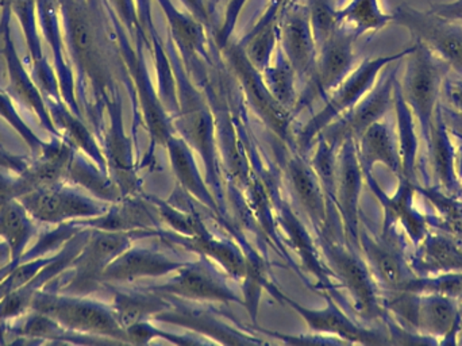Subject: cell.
<instances>
[{
    "instance_id": "obj_44",
    "label": "cell",
    "mask_w": 462,
    "mask_h": 346,
    "mask_svg": "<svg viewBox=\"0 0 462 346\" xmlns=\"http://www.w3.org/2000/svg\"><path fill=\"white\" fill-rule=\"evenodd\" d=\"M247 0H229L226 11H225L224 23L217 30L216 42L219 48L224 49L230 42L231 34L236 29V21H238L239 14L242 8L246 5Z\"/></svg>"
},
{
    "instance_id": "obj_34",
    "label": "cell",
    "mask_w": 462,
    "mask_h": 346,
    "mask_svg": "<svg viewBox=\"0 0 462 346\" xmlns=\"http://www.w3.org/2000/svg\"><path fill=\"white\" fill-rule=\"evenodd\" d=\"M364 176L368 180L369 187L376 193L377 198L382 201L383 206L385 209V220L387 222L390 220H401L402 225L407 229L412 241L415 244H420L425 238V228H423V220L414 209L411 207V182L409 180L402 179L401 188L398 193L393 198H388L385 193L380 190L377 182H374L371 173H364Z\"/></svg>"
},
{
    "instance_id": "obj_42",
    "label": "cell",
    "mask_w": 462,
    "mask_h": 346,
    "mask_svg": "<svg viewBox=\"0 0 462 346\" xmlns=\"http://www.w3.org/2000/svg\"><path fill=\"white\" fill-rule=\"evenodd\" d=\"M126 333L127 337H129V344L135 345L149 344L154 339H164L168 342L178 345L205 344L206 342L189 336H175V334L168 333V332L162 331V329L151 325L148 321L132 326V328L127 329Z\"/></svg>"
},
{
    "instance_id": "obj_38",
    "label": "cell",
    "mask_w": 462,
    "mask_h": 346,
    "mask_svg": "<svg viewBox=\"0 0 462 346\" xmlns=\"http://www.w3.org/2000/svg\"><path fill=\"white\" fill-rule=\"evenodd\" d=\"M261 75H263V83L272 98L282 108L292 114L299 97L298 89H296L298 79L280 46H277L271 64L261 72Z\"/></svg>"
},
{
    "instance_id": "obj_17",
    "label": "cell",
    "mask_w": 462,
    "mask_h": 346,
    "mask_svg": "<svg viewBox=\"0 0 462 346\" xmlns=\"http://www.w3.org/2000/svg\"><path fill=\"white\" fill-rule=\"evenodd\" d=\"M285 173L296 201L309 217L317 236H319L328 228L333 215L338 212L336 206L333 201H328L319 179L312 171L310 163L304 159V154L296 149L287 160Z\"/></svg>"
},
{
    "instance_id": "obj_7",
    "label": "cell",
    "mask_w": 462,
    "mask_h": 346,
    "mask_svg": "<svg viewBox=\"0 0 462 346\" xmlns=\"http://www.w3.org/2000/svg\"><path fill=\"white\" fill-rule=\"evenodd\" d=\"M18 201L32 220L45 225H61L99 217L110 207V203L84 195L64 182L41 188L22 196Z\"/></svg>"
},
{
    "instance_id": "obj_4",
    "label": "cell",
    "mask_w": 462,
    "mask_h": 346,
    "mask_svg": "<svg viewBox=\"0 0 462 346\" xmlns=\"http://www.w3.org/2000/svg\"><path fill=\"white\" fill-rule=\"evenodd\" d=\"M448 68L425 43L414 40L412 51L407 54L406 72L401 89L407 105L418 119L426 145L430 138L431 122L439 105V92Z\"/></svg>"
},
{
    "instance_id": "obj_6",
    "label": "cell",
    "mask_w": 462,
    "mask_h": 346,
    "mask_svg": "<svg viewBox=\"0 0 462 346\" xmlns=\"http://www.w3.org/2000/svg\"><path fill=\"white\" fill-rule=\"evenodd\" d=\"M357 35L345 26H339L318 51L317 65L311 78L299 92L293 108V118L309 108L318 99H326L355 68V42Z\"/></svg>"
},
{
    "instance_id": "obj_24",
    "label": "cell",
    "mask_w": 462,
    "mask_h": 346,
    "mask_svg": "<svg viewBox=\"0 0 462 346\" xmlns=\"http://www.w3.org/2000/svg\"><path fill=\"white\" fill-rule=\"evenodd\" d=\"M356 145L364 173H372L376 164H383L403 179L398 140L387 122L372 124L358 137Z\"/></svg>"
},
{
    "instance_id": "obj_41",
    "label": "cell",
    "mask_w": 462,
    "mask_h": 346,
    "mask_svg": "<svg viewBox=\"0 0 462 346\" xmlns=\"http://www.w3.org/2000/svg\"><path fill=\"white\" fill-rule=\"evenodd\" d=\"M415 293V294H441V295L449 296L455 301H462V271L448 272L442 276L433 277V279H415L403 285L399 293Z\"/></svg>"
},
{
    "instance_id": "obj_19",
    "label": "cell",
    "mask_w": 462,
    "mask_h": 346,
    "mask_svg": "<svg viewBox=\"0 0 462 346\" xmlns=\"http://www.w3.org/2000/svg\"><path fill=\"white\" fill-rule=\"evenodd\" d=\"M184 264V261H179L160 250L130 247L105 269L102 275L103 287L167 276L180 269Z\"/></svg>"
},
{
    "instance_id": "obj_27",
    "label": "cell",
    "mask_w": 462,
    "mask_h": 346,
    "mask_svg": "<svg viewBox=\"0 0 462 346\" xmlns=\"http://www.w3.org/2000/svg\"><path fill=\"white\" fill-rule=\"evenodd\" d=\"M49 114L51 121L56 126L57 132L61 136L62 140L72 146L75 151L81 152L91 159L100 170L107 173L105 154L102 148L97 145V138L92 135L91 130L84 124V119L76 116L65 103L60 99L46 98Z\"/></svg>"
},
{
    "instance_id": "obj_45",
    "label": "cell",
    "mask_w": 462,
    "mask_h": 346,
    "mask_svg": "<svg viewBox=\"0 0 462 346\" xmlns=\"http://www.w3.org/2000/svg\"><path fill=\"white\" fill-rule=\"evenodd\" d=\"M189 8V13L205 24L206 29L211 30L214 27L213 15L210 13L208 0H181Z\"/></svg>"
},
{
    "instance_id": "obj_18",
    "label": "cell",
    "mask_w": 462,
    "mask_h": 346,
    "mask_svg": "<svg viewBox=\"0 0 462 346\" xmlns=\"http://www.w3.org/2000/svg\"><path fill=\"white\" fill-rule=\"evenodd\" d=\"M107 126L102 127L99 138L103 143L107 173L121 190L122 195L132 196L138 191V179L133 160L132 141L125 136L122 125V110L119 100L108 103Z\"/></svg>"
},
{
    "instance_id": "obj_49",
    "label": "cell",
    "mask_w": 462,
    "mask_h": 346,
    "mask_svg": "<svg viewBox=\"0 0 462 346\" xmlns=\"http://www.w3.org/2000/svg\"><path fill=\"white\" fill-rule=\"evenodd\" d=\"M11 261L10 248L3 239H0V268L7 266Z\"/></svg>"
},
{
    "instance_id": "obj_30",
    "label": "cell",
    "mask_w": 462,
    "mask_h": 346,
    "mask_svg": "<svg viewBox=\"0 0 462 346\" xmlns=\"http://www.w3.org/2000/svg\"><path fill=\"white\" fill-rule=\"evenodd\" d=\"M460 320L455 299L441 294H420L415 329L423 337H448Z\"/></svg>"
},
{
    "instance_id": "obj_36",
    "label": "cell",
    "mask_w": 462,
    "mask_h": 346,
    "mask_svg": "<svg viewBox=\"0 0 462 346\" xmlns=\"http://www.w3.org/2000/svg\"><path fill=\"white\" fill-rule=\"evenodd\" d=\"M339 26L352 30L358 38L379 32L393 22V14L385 13L380 0H347L338 8Z\"/></svg>"
},
{
    "instance_id": "obj_28",
    "label": "cell",
    "mask_w": 462,
    "mask_h": 346,
    "mask_svg": "<svg viewBox=\"0 0 462 346\" xmlns=\"http://www.w3.org/2000/svg\"><path fill=\"white\" fill-rule=\"evenodd\" d=\"M157 3L164 11L171 37L175 41L181 53L184 56L189 54L195 64H200V60L208 59L205 24L200 23L191 13L179 11L172 0H157Z\"/></svg>"
},
{
    "instance_id": "obj_23",
    "label": "cell",
    "mask_w": 462,
    "mask_h": 346,
    "mask_svg": "<svg viewBox=\"0 0 462 346\" xmlns=\"http://www.w3.org/2000/svg\"><path fill=\"white\" fill-rule=\"evenodd\" d=\"M79 228L97 229L105 231H157L162 228V218L157 217L151 206L135 198L125 196L121 201L111 203L107 211L99 217L73 220Z\"/></svg>"
},
{
    "instance_id": "obj_10",
    "label": "cell",
    "mask_w": 462,
    "mask_h": 346,
    "mask_svg": "<svg viewBox=\"0 0 462 346\" xmlns=\"http://www.w3.org/2000/svg\"><path fill=\"white\" fill-rule=\"evenodd\" d=\"M222 51H225L236 78L241 84L242 91L249 100L253 110L265 122L269 129L276 133L277 137L287 141L288 145L295 148V138L292 137V130H291L292 114L282 108L269 94L263 83V75L250 64L242 51V46L239 43L229 42Z\"/></svg>"
},
{
    "instance_id": "obj_21",
    "label": "cell",
    "mask_w": 462,
    "mask_h": 346,
    "mask_svg": "<svg viewBox=\"0 0 462 346\" xmlns=\"http://www.w3.org/2000/svg\"><path fill=\"white\" fill-rule=\"evenodd\" d=\"M171 299V298H170ZM172 307L153 318L157 323H172L187 329L197 336L208 337L224 345H253L263 344V340L242 333L236 326L219 320L214 313L208 310L192 309L186 304H176L173 299Z\"/></svg>"
},
{
    "instance_id": "obj_53",
    "label": "cell",
    "mask_w": 462,
    "mask_h": 346,
    "mask_svg": "<svg viewBox=\"0 0 462 346\" xmlns=\"http://www.w3.org/2000/svg\"><path fill=\"white\" fill-rule=\"evenodd\" d=\"M0 152H2V151H0Z\"/></svg>"
},
{
    "instance_id": "obj_16",
    "label": "cell",
    "mask_w": 462,
    "mask_h": 346,
    "mask_svg": "<svg viewBox=\"0 0 462 346\" xmlns=\"http://www.w3.org/2000/svg\"><path fill=\"white\" fill-rule=\"evenodd\" d=\"M75 149L62 138L46 143L32 165H27L18 177H11L2 199H19L49 185L65 182L68 165Z\"/></svg>"
},
{
    "instance_id": "obj_48",
    "label": "cell",
    "mask_w": 462,
    "mask_h": 346,
    "mask_svg": "<svg viewBox=\"0 0 462 346\" xmlns=\"http://www.w3.org/2000/svg\"><path fill=\"white\" fill-rule=\"evenodd\" d=\"M449 98L452 105L462 114V80L452 84L449 89Z\"/></svg>"
},
{
    "instance_id": "obj_43",
    "label": "cell",
    "mask_w": 462,
    "mask_h": 346,
    "mask_svg": "<svg viewBox=\"0 0 462 346\" xmlns=\"http://www.w3.org/2000/svg\"><path fill=\"white\" fill-rule=\"evenodd\" d=\"M0 114L10 122L11 126L19 133V135L23 137V140L29 144L32 151L34 152L35 154H40L41 152L43 151V148L46 146V143H42L34 133L32 132L29 126L22 121L19 114L16 113L15 108L11 106V103L8 102L7 98L0 95Z\"/></svg>"
},
{
    "instance_id": "obj_22",
    "label": "cell",
    "mask_w": 462,
    "mask_h": 346,
    "mask_svg": "<svg viewBox=\"0 0 462 346\" xmlns=\"http://www.w3.org/2000/svg\"><path fill=\"white\" fill-rule=\"evenodd\" d=\"M358 245L380 287L393 294L399 293L414 277L407 268L398 248L388 239L387 231L382 237H376L360 225Z\"/></svg>"
},
{
    "instance_id": "obj_8",
    "label": "cell",
    "mask_w": 462,
    "mask_h": 346,
    "mask_svg": "<svg viewBox=\"0 0 462 346\" xmlns=\"http://www.w3.org/2000/svg\"><path fill=\"white\" fill-rule=\"evenodd\" d=\"M175 274L164 285H149L146 290L198 304H244V298L227 285L208 258L200 256L199 260L184 264Z\"/></svg>"
},
{
    "instance_id": "obj_5",
    "label": "cell",
    "mask_w": 462,
    "mask_h": 346,
    "mask_svg": "<svg viewBox=\"0 0 462 346\" xmlns=\"http://www.w3.org/2000/svg\"><path fill=\"white\" fill-rule=\"evenodd\" d=\"M156 237L154 231H105L91 229L83 249L73 261L72 276L61 287V293L86 296L103 287L102 275L121 253L138 238Z\"/></svg>"
},
{
    "instance_id": "obj_46",
    "label": "cell",
    "mask_w": 462,
    "mask_h": 346,
    "mask_svg": "<svg viewBox=\"0 0 462 346\" xmlns=\"http://www.w3.org/2000/svg\"><path fill=\"white\" fill-rule=\"evenodd\" d=\"M430 13L448 19V21L461 22L462 23V0L433 5H431Z\"/></svg>"
},
{
    "instance_id": "obj_11",
    "label": "cell",
    "mask_w": 462,
    "mask_h": 346,
    "mask_svg": "<svg viewBox=\"0 0 462 346\" xmlns=\"http://www.w3.org/2000/svg\"><path fill=\"white\" fill-rule=\"evenodd\" d=\"M398 65L390 68L379 83L344 116L328 125L319 137L339 149L347 140L357 141L358 137L374 122L382 121L393 106V86H395ZM317 138V140H318Z\"/></svg>"
},
{
    "instance_id": "obj_26",
    "label": "cell",
    "mask_w": 462,
    "mask_h": 346,
    "mask_svg": "<svg viewBox=\"0 0 462 346\" xmlns=\"http://www.w3.org/2000/svg\"><path fill=\"white\" fill-rule=\"evenodd\" d=\"M105 287L114 293L111 307L116 321L125 331L138 323H145L172 307V301L170 298L146 290L145 287L135 288V290H118L113 285H105Z\"/></svg>"
},
{
    "instance_id": "obj_32",
    "label": "cell",
    "mask_w": 462,
    "mask_h": 346,
    "mask_svg": "<svg viewBox=\"0 0 462 346\" xmlns=\"http://www.w3.org/2000/svg\"><path fill=\"white\" fill-rule=\"evenodd\" d=\"M65 182H72L88 191L94 198L106 203H116L124 198L113 177L100 170L91 159H87L81 152L73 151L68 165Z\"/></svg>"
},
{
    "instance_id": "obj_52",
    "label": "cell",
    "mask_w": 462,
    "mask_h": 346,
    "mask_svg": "<svg viewBox=\"0 0 462 346\" xmlns=\"http://www.w3.org/2000/svg\"><path fill=\"white\" fill-rule=\"evenodd\" d=\"M347 0H336V5H337V7H341V5H344L345 3H346Z\"/></svg>"
},
{
    "instance_id": "obj_13",
    "label": "cell",
    "mask_w": 462,
    "mask_h": 346,
    "mask_svg": "<svg viewBox=\"0 0 462 346\" xmlns=\"http://www.w3.org/2000/svg\"><path fill=\"white\" fill-rule=\"evenodd\" d=\"M364 171L358 159L355 140H347L339 146L337 156L336 191L334 206L338 211L345 239L347 244L360 249V195Z\"/></svg>"
},
{
    "instance_id": "obj_2",
    "label": "cell",
    "mask_w": 462,
    "mask_h": 346,
    "mask_svg": "<svg viewBox=\"0 0 462 346\" xmlns=\"http://www.w3.org/2000/svg\"><path fill=\"white\" fill-rule=\"evenodd\" d=\"M412 46L388 56L366 59L349 73L346 79L326 98V105L319 113L315 114L295 136L296 151L301 154L314 148L320 133L333 124L337 118L352 110L374 86L383 70L406 59Z\"/></svg>"
},
{
    "instance_id": "obj_47",
    "label": "cell",
    "mask_w": 462,
    "mask_h": 346,
    "mask_svg": "<svg viewBox=\"0 0 462 346\" xmlns=\"http://www.w3.org/2000/svg\"><path fill=\"white\" fill-rule=\"evenodd\" d=\"M27 167V163L19 157L7 156L0 152V170L13 171V173H22Z\"/></svg>"
},
{
    "instance_id": "obj_29",
    "label": "cell",
    "mask_w": 462,
    "mask_h": 346,
    "mask_svg": "<svg viewBox=\"0 0 462 346\" xmlns=\"http://www.w3.org/2000/svg\"><path fill=\"white\" fill-rule=\"evenodd\" d=\"M165 146H167L168 154H170L173 173H175L176 179L180 182L184 191L187 193H191L194 198H197L203 206L208 207L211 211L218 215L221 214L213 193L210 192L208 185L200 177L197 163H195L191 151L187 145V141L176 138L172 135Z\"/></svg>"
},
{
    "instance_id": "obj_50",
    "label": "cell",
    "mask_w": 462,
    "mask_h": 346,
    "mask_svg": "<svg viewBox=\"0 0 462 346\" xmlns=\"http://www.w3.org/2000/svg\"><path fill=\"white\" fill-rule=\"evenodd\" d=\"M18 263H21V261H18ZM18 263H14V261H10V263L7 264V266L3 267V268H0V282H2L3 279H5V276H7L8 274H10L11 271H13L14 267L16 266Z\"/></svg>"
},
{
    "instance_id": "obj_3",
    "label": "cell",
    "mask_w": 462,
    "mask_h": 346,
    "mask_svg": "<svg viewBox=\"0 0 462 346\" xmlns=\"http://www.w3.org/2000/svg\"><path fill=\"white\" fill-rule=\"evenodd\" d=\"M30 310L48 315L62 328L75 333L129 344L126 331L116 321L111 304L89 301L84 296L41 290L32 298Z\"/></svg>"
},
{
    "instance_id": "obj_14",
    "label": "cell",
    "mask_w": 462,
    "mask_h": 346,
    "mask_svg": "<svg viewBox=\"0 0 462 346\" xmlns=\"http://www.w3.org/2000/svg\"><path fill=\"white\" fill-rule=\"evenodd\" d=\"M279 46L303 87L311 78L318 60V46L306 5L291 2L282 8Z\"/></svg>"
},
{
    "instance_id": "obj_37",
    "label": "cell",
    "mask_w": 462,
    "mask_h": 346,
    "mask_svg": "<svg viewBox=\"0 0 462 346\" xmlns=\"http://www.w3.org/2000/svg\"><path fill=\"white\" fill-rule=\"evenodd\" d=\"M417 267L423 272L462 271V242L439 236L423 238Z\"/></svg>"
},
{
    "instance_id": "obj_20",
    "label": "cell",
    "mask_w": 462,
    "mask_h": 346,
    "mask_svg": "<svg viewBox=\"0 0 462 346\" xmlns=\"http://www.w3.org/2000/svg\"><path fill=\"white\" fill-rule=\"evenodd\" d=\"M156 237L165 244L176 245L208 260H216L233 279L244 280L246 276L250 260L245 257L241 249L233 242L214 237L203 223H200L199 228L191 236H181L175 231L160 229Z\"/></svg>"
},
{
    "instance_id": "obj_35",
    "label": "cell",
    "mask_w": 462,
    "mask_h": 346,
    "mask_svg": "<svg viewBox=\"0 0 462 346\" xmlns=\"http://www.w3.org/2000/svg\"><path fill=\"white\" fill-rule=\"evenodd\" d=\"M428 149L430 152V163L433 165L434 176L437 182L448 191H455L457 187L455 173V149L450 143L442 118L441 106L434 111L433 122H431L430 138H429Z\"/></svg>"
},
{
    "instance_id": "obj_25",
    "label": "cell",
    "mask_w": 462,
    "mask_h": 346,
    "mask_svg": "<svg viewBox=\"0 0 462 346\" xmlns=\"http://www.w3.org/2000/svg\"><path fill=\"white\" fill-rule=\"evenodd\" d=\"M277 220H279L280 226L284 230L291 247L298 252L299 258H300L306 272H311L317 277L318 282L320 283V290L328 293V296L336 299L334 298L336 296L334 295L336 287H334V282H331L330 272L326 268L325 263L319 260L318 245L314 244L309 231L304 229L303 223L300 222L298 217H295L288 204H282L279 207Z\"/></svg>"
},
{
    "instance_id": "obj_33",
    "label": "cell",
    "mask_w": 462,
    "mask_h": 346,
    "mask_svg": "<svg viewBox=\"0 0 462 346\" xmlns=\"http://www.w3.org/2000/svg\"><path fill=\"white\" fill-rule=\"evenodd\" d=\"M393 108H395L396 119H398V145L403 179L409 180L410 182H415L420 141H418L417 130H415L414 114L404 99L398 79L393 86Z\"/></svg>"
},
{
    "instance_id": "obj_12",
    "label": "cell",
    "mask_w": 462,
    "mask_h": 346,
    "mask_svg": "<svg viewBox=\"0 0 462 346\" xmlns=\"http://www.w3.org/2000/svg\"><path fill=\"white\" fill-rule=\"evenodd\" d=\"M263 287L277 301L290 306L306 323L310 331L314 332L315 334H320L323 337H336L339 341L352 342V344L374 345L385 342L377 332L358 325L349 315L345 314L336 299L331 296H325L328 304L323 309L314 310L301 306L269 283H265Z\"/></svg>"
},
{
    "instance_id": "obj_39",
    "label": "cell",
    "mask_w": 462,
    "mask_h": 346,
    "mask_svg": "<svg viewBox=\"0 0 462 346\" xmlns=\"http://www.w3.org/2000/svg\"><path fill=\"white\" fill-rule=\"evenodd\" d=\"M304 5H306L312 34H314L318 51H319L326 41L339 27L338 7H337L336 0H307Z\"/></svg>"
},
{
    "instance_id": "obj_15",
    "label": "cell",
    "mask_w": 462,
    "mask_h": 346,
    "mask_svg": "<svg viewBox=\"0 0 462 346\" xmlns=\"http://www.w3.org/2000/svg\"><path fill=\"white\" fill-rule=\"evenodd\" d=\"M91 229L83 228L76 233L69 241L65 242L64 247L54 255L53 260L46 264L32 279L18 290L11 293L0 302V323L14 320L19 315L24 314L32 306V298L38 291L42 290L43 285L60 276L62 272L70 268L75 258L78 257L84 244L88 239Z\"/></svg>"
},
{
    "instance_id": "obj_9",
    "label": "cell",
    "mask_w": 462,
    "mask_h": 346,
    "mask_svg": "<svg viewBox=\"0 0 462 346\" xmlns=\"http://www.w3.org/2000/svg\"><path fill=\"white\" fill-rule=\"evenodd\" d=\"M393 22L425 43L450 70L462 75V23L448 21L430 11L402 5L393 11Z\"/></svg>"
},
{
    "instance_id": "obj_51",
    "label": "cell",
    "mask_w": 462,
    "mask_h": 346,
    "mask_svg": "<svg viewBox=\"0 0 462 346\" xmlns=\"http://www.w3.org/2000/svg\"><path fill=\"white\" fill-rule=\"evenodd\" d=\"M208 7H210V13H211V15H213V8L216 7L217 5H218V3H221L222 0H208Z\"/></svg>"
},
{
    "instance_id": "obj_40",
    "label": "cell",
    "mask_w": 462,
    "mask_h": 346,
    "mask_svg": "<svg viewBox=\"0 0 462 346\" xmlns=\"http://www.w3.org/2000/svg\"><path fill=\"white\" fill-rule=\"evenodd\" d=\"M317 151L312 156L310 165L312 171L317 174L328 195V201H334V191H336V176H337V156H338V149L334 148L330 144L326 143L322 138H318ZM334 203V201H333Z\"/></svg>"
},
{
    "instance_id": "obj_31",
    "label": "cell",
    "mask_w": 462,
    "mask_h": 346,
    "mask_svg": "<svg viewBox=\"0 0 462 346\" xmlns=\"http://www.w3.org/2000/svg\"><path fill=\"white\" fill-rule=\"evenodd\" d=\"M18 199H0V238L8 245L11 261L18 263L29 249L34 223Z\"/></svg>"
},
{
    "instance_id": "obj_1",
    "label": "cell",
    "mask_w": 462,
    "mask_h": 346,
    "mask_svg": "<svg viewBox=\"0 0 462 346\" xmlns=\"http://www.w3.org/2000/svg\"><path fill=\"white\" fill-rule=\"evenodd\" d=\"M317 245L322 253L323 263L334 279L349 294L350 310L364 321L384 317V306L379 298L377 283L358 249L345 241H338L334 229L328 228L317 236Z\"/></svg>"
}]
</instances>
